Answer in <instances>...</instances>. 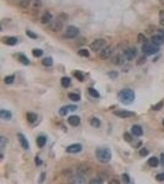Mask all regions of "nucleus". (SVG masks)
Returning <instances> with one entry per match:
<instances>
[{
	"label": "nucleus",
	"instance_id": "nucleus-1",
	"mask_svg": "<svg viewBox=\"0 0 164 184\" xmlns=\"http://www.w3.org/2000/svg\"><path fill=\"white\" fill-rule=\"evenodd\" d=\"M117 98L122 104L129 106L135 101V93L130 88H124L117 93Z\"/></svg>",
	"mask_w": 164,
	"mask_h": 184
},
{
	"label": "nucleus",
	"instance_id": "nucleus-2",
	"mask_svg": "<svg viewBox=\"0 0 164 184\" xmlns=\"http://www.w3.org/2000/svg\"><path fill=\"white\" fill-rule=\"evenodd\" d=\"M97 161L102 164H106L112 159V151L108 147H98L95 150Z\"/></svg>",
	"mask_w": 164,
	"mask_h": 184
},
{
	"label": "nucleus",
	"instance_id": "nucleus-3",
	"mask_svg": "<svg viewBox=\"0 0 164 184\" xmlns=\"http://www.w3.org/2000/svg\"><path fill=\"white\" fill-rule=\"evenodd\" d=\"M142 52L147 55H152L157 52H158L159 50V46H157L153 43L151 44L149 42H146L143 44L141 47Z\"/></svg>",
	"mask_w": 164,
	"mask_h": 184
},
{
	"label": "nucleus",
	"instance_id": "nucleus-4",
	"mask_svg": "<svg viewBox=\"0 0 164 184\" xmlns=\"http://www.w3.org/2000/svg\"><path fill=\"white\" fill-rule=\"evenodd\" d=\"M106 44V41L103 38H98L92 41L89 45V48L93 52H97L102 50Z\"/></svg>",
	"mask_w": 164,
	"mask_h": 184
},
{
	"label": "nucleus",
	"instance_id": "nucleus-5",
	"mask_svg": "<svg viewBox=\"0 0 164 184\" xmlns=\"http://www.w3.org/2000/svg\"><path fill=\"white\" fill-rule=\"evenodd\" d=\"M79 33L80 31L78 27L73 25H70L66 28L64 36L66 39H74L76 37Z\"/></svg>",
	"mask_w": 164,
	"mask_h": 184
},
{
	"label": "nucleus",
	"instance_id": "nucleus-6",
	"mask_svg": "<svg viewBox=\"0 0 164 184\" xmlns=\"http://www.w3.org/2000/svg\"><path fill=\"white\" fill-rule=\"evenodd\" d=\"M78 108V106L76 104H67L61 107L58 112L61 117H65L69 112H75Z\"/></svg>",
	"mask_w": 164,
	"mask_h": 184
},
{
	"label": "nucleus",
	"instance_id": "nucleus-7",
	"mask_svg": "<svg viewBox=\"0 0 164 184\" xmlns=\"http://www.w3.org/2000/svg\"><path fill=\"white\" fill-rule=\"evenodd\" d=\"M112 114L113 115L121 118H129L136 115L135 112L127 110H116L112 112Z\"/></svg>",
	"mask_w": 164,
	"mask_h": 184
},
{
	"label": "nucleus",
	"instance_id": "nucleus-8",
	"mask_svg": "<svg viewBox=\"0 0 164 184\" xmlns=\"http://www.w3.org/2000/svg\"><path fill=\"white\" fill-rule=\"evenodd\" d=\"M113 50L114 49L110 46L105 47L102 50H101L98 55L99 58L102 60H106L109 59L112 54Z\"/></svg>",
	"mask_w": 164,
	"mask_h": 184
},
{
	"label": "nucleus",
	"instance_id": "nucleus-9",
	"mask_svg": "<svg viewBox=\"0 0 164 184\" xmlns=\"http://www.w3.org/2000/svg\"><path fill=\"white\" fill-rule=\"evenodd\" d=\"M83 145L79 143H75L71 144L66 148V152L68 154H76L80 153L83 150Z\"/></svg>",
	"mask_w": 164,
	"mask_h": 184
},
{
	"label": "nucleus",
	"instance_id": "nucleus-10",
	"mask_svg": "<svg viewBox=\"0 0 164 184\" xmlns=\"http://www.w3.org/2000/svg\"><path fill=\"white\" fill-rule=\"evenodd\" d=\"M138 55V50L135 47L129 48L124 51V56L128 61H133Z\"/></svg>",
	"mask_w": 164,
	"mask_h": 184
},
{
	"label": "nucleus",
	"instance_id": "nucleus-11",
	"mask_svg": "<svg viewBox=\"0 0 164 184\" xmlns=\"http://www.w3.org/2000/svg\"><path fill=\"white\" fill-rule=\"evenodd\" d=\"M17 137L18 139V142L20 144L21 147L23 148V149L25 150H28L30 149V144L26 136L22 133H18L17 134Z\"/></svg>",
	"mask_w": 164,
	"mask_h": 184
},
{
	"label": "nucleus",
	"instance_id": "nucleus-12",
	"mask_svg": "<svg viewBox=\"0 0 164 184\" xmlns=\"http://www.w3.org/2000/svg\"><path fill=\"white\" fill-rule=\"evenodd\" d=\"M92 173V169L90 166L86 164H81L77 168V174L85 177L90 175Z\"/></svg>",
	"mask_w": 164,
	"mask_h": 184
},
{
	"label": "nucleus",
	"instance_id": "nucleus-13",
	"mask_svg": "<svg viewBox=\"0 0 164 184\" xmlns=\"http://www.w3.org/2000/svg\"><path fill=\"white\" fill-rule=\"evenodd\" d=\"M68 181L69 183L83 184V183H86V180L85 177L77 174L76 175H72L71 176H70V177H69Z\"/></svg>",
	"mask_w": 164,
	"mask_h": 184
},
{
	"label": "nucleus",
	"instance_id": "nucleus-14",
	"mask_svg": "<svg viewBox=\"0 0 164 184\" xmlns=\"http://www.w3.org/2000/svg\"><path fill=\"white\" fill-rule=\"evenodd\" d=\"M49 30L50 31H52V32L59 33L62 31L63 28H64V25H63L62 22L56 20L55 21L49 24Z\"/></svg>",
	"mask_w": 164,
	"mask_h": 184
},
{
	"label": "nucleus",
	"instance_id": "nucleus-15",
	"mask_svg": "<svg viewBox=\"0 0 164 184\" xmlns=\"http://www.w3.org/2000/svg\"><path fill=\"white\" fill-rule=\"evenodd\" d=\"M67 122L69 123V125L73 126V127H77V126H78L80 125L81 120L78 116L73 115L68 118Z\"/></svg>",
	"mask_w": 164,
	"mask_h": 184
},
{
	"label": "nucleus",
	"instance_id": "nucleus-16",
	"mask_svg": "<svg viewBox=\"0 0 164 184\" xmlns=\"http://www.w3.org/2000/svg\"><path fill=\"white\" fill-rule=\"evenodd\" d=\"M124 61H125L124 56L121 54H116L114 56H112L111 59V62L112 63V64L116 66L123 65Z\"/></svg>",
	"mask_w": 164,
	"mask_h": 184
},
{
	"label": "nucleus",
	"instance_id": "nucleus-17",
	"mask_svg": "<svg viewBox=\"0 0 164 184\" xmlns=\"http://www.w3.org/2000/svg\"><path fill=\"white\" fill-rule=\"evenodd\" d=\"M3 42L7 46H13L16 45L18 42V39L14 36H6L3 37Z\"/></svg>",
	"mask_w": 164,
	"mask_h": 184
},
{
	"label": "nucleus",
	"instance_id": "nucleus-18",
	"mask_svg": "<svg viewBox=\"0 0 164 184\" xmlns=\"http://www.w3.org/2000/svg\"><path fill=\"white\" fill-rule=\"evenodd\" d=\"M151 42L159 46L164 44V35H156L151 37Z\"/></svg>",
	"mask_w": 164,
	"mask_h": 184
},
{
	"label": "nucleus",
	"instance_id": "nucleus-19",
	"mask_svg": "<svg viewBox=\"0 0 164 184\" xmlns=\"http://www.w3.org/2000/svg\"><path fill=\"white\" fill-rule=\"evenodd\" d=\"M38 118V115L33 112H28L26 114V119L29 123H35Z\"/></svg>",
	"mask_w": 164,
	"mask_h": 184
},
{
	"label": "nucleus",
	"instance_id": "nucleus-20",
	"mask_svg": "<svg viewBox=\"0 0 164 184\" xmlns=\"http://www.w3.org/2000/svg\"><path fill=\"white\" fill-rule=\"evenodd\" d=\"M131 131L135 136L140 137L143 135V130L141 126L138 125H134L132 126Z\"/></svg>",
	"mask_w": 164,
	"mask_h": 184
},
{
	"label": "nucleus",
	"instance_id": "nucleus-21",
	"mask_svg": "<svg viewBox=\"0 0 164 184\" xmlns=\"http://www.w3.org/2000/svg\"><path fill=\"white\" fill-rule=\"evenodd\" d=\"M47 137L45 136L40 135L39 136H37L36 139L37 146L40 149L45 147V146L47 144Z\"/></svg>",
	"mask_w": 164,
	"mask_h": 184
},
{
	"label": "nucleus",
	"instance_id": "nucleus-22",
	"mask_svg": "<svg viewBox=\"0 0 164 184\" xmlns=\"http://www.w3.org/2000/svg\"><path fill=\"white\" fill-rule=\"evenodd\" d=\"M0 118L4 120H10L12 118V113L7 109L0 110Z\"/></svg>",
	"mask_w": 164,
	"mask_h": 184
},
{
	"label": "nucleus",
	"instance_id": "nucleus-23",
	"mask_svg": "<svg viewBox=\"0 0 164 184\" xmlns=\"http://www.w3.org/2000/svg\"><path fill=\"white\" fill-rule=\"evenodd\" d=\"M52 18H53L52 14L49 12H46L42 15L40 19L41 23L42 24H47L52 20Z\"/></svg>",
	"mask_w": 164,
	"mask_h": 184
},
{
	"label": "nucleus",
	"instance_id": "nucleus-24",
	"mask_svg": "<svg viewBox=\"0 0 164 184\" xmlns=\"http://www.w3.org/2000/svg\"><path fill=\"white\" fill-rule=\"evenodd\" d=\"M89 122L92 127L96 128V129L99 128L101 126V125H102V122H101V120L97 117H92L90 120Z\"/></svg>",
	"mask_w": 164,
	"mask_h": 184
},
{
	"label": "nucleus",
	"instance_id": "nucleus-25",
	"mask_svg": "<svg viewBox=\"0 0 164 184\" xmlns=\"http://www.w3.org/2000/svg\"><path fill=\"white\" fill-rule=\"evenodd\" d=\"M17 59H18V61L21 63L22 65H23L25 66H28L30 65V61L29 59H28V57L23 54H20L19 55H18V57H17Z\"/></svg>",
	"mask_w": 164,
	"mask_h": 184
},
{
	"label": "nucleus",
	"instance_id": "nucleus-26",
	"mask_svg": "<svg viewBox=\"0 0 164 184\" xmlns=\"http://www.w3.org/2000/svg\"><path fill=\"white\" fill-rule=\"evenodd\" d=\"M87 92L90 96L93 98H99L100 97V92L93 87H89L87 88Z\"/></svg>",
	"mask_w": 164,
	"mask_h": 184
},
{
	"label": "nucleus",
	"instance_id": "nucleus-27",
	"mask_svg": "<svg viewBox=\"0 0 164 184\" xmlns=\"http://www.w3.org/2000/svg\"><path fill=\"white\" fill-rule=\"evenodd\" d=\"M72 75L74 78L76 79L79 82H83L85 79L84 75L81 71L74 70L72 71Z\"/></svg>",
	"mask_w": 164,
	"mask_h": 184
},
{
	"label": "nucleus",
	"instance_id": "nucleus-28",
	"mask_svg": "<svg viewBox=\"0 0 164 184\" xmlns=\"http://www.w3.org/2000/svg\"><path fill=\"white\" fill-rule=\"evenodd\" d=\"M159 159L156 157H151L148 160V165L152 168H156L159 165Z\"/></svg>",
	"mask_w": 164,
	"mask_h": 184
},
{
	"label": "nucleus",
	"instance_id": "nucleus-29",
	"mask_svg": "<svg viewBox=\"0 0 164 184\" xmlns=\"http://www.w3.org/2000/svg\"><path fill=\"white\" fill-rule=\"evenodd\" d=\"M60 84L63 87L67 88L71 84V79L68 77H63L60 79Z\"/></svg>",
	"mask_w": 164,
	"mask_h": 184
},
{
	"label": "nucleus",
	"instance_id": "nucleus-30",
	"mask_svg": "<svg viewBox=\"0 0 164 184\" xmlns=\"http://www.w3.org/2000/svg\"><path fill=\"white\" fill-rule=\"evenodd\" d=\"M68 98L73 102H78L81 100V97L79 94L70 92L68 94Z\"/></svg>",
	"mask_w": 164,
	"mask_h": 184
},
{
	"label": "nucleus",
	"instance_id": "nucleus-31",
	"mask_svg": "<svg viewBox=\"0 0 164 184\" xmlns=\"http://www.w3.org/2000/svg\"><path fill=\"white\" fill-rule=\"evenodd\" d=\"M54 61L51 57H46L41 61V64L46 67H50L53 65Z\"/></svg>",
	"mask_w": 164,
	"mask_h": 184
},
{
	"label": "nucleus",
	"instance_id": "nucleus-32",
	"mask_svg": "<svg viewBox=\"0 0 164 184\" xmlns=\"http://www.w3.org/2000/svg\"><path fill=\"white\" fill-rule=\"evenodd\" d=\"M8 142L9 139H8V137L4 136H0V149H1V151H2L6 147Z\"/></svg>",
	"mask_w": 164,
	"mask_h": 184
},
{
	"label": "nucleus",
	"instance_id": "nucleus-33",
	"mask_svg": "<svg viewBox=\"0 0 164 184\" xmlns=\"http://www.w3.org/2000/svg\"><path fill=\"white\" fill-rule=\"evenodd\" d=\"M15 80V75H9L6 76L4 79V82L6 85H11L14 83Z\"/></svg>",
	"mask_w": 164,
	"mask_h": 184
},
{
	"label": "nucleus",
	"instance_id": "nucleus-34",
	"mask_svg": "<svg viewBox=\"0 0 164 184\" xmlns=\"http://www.w3.org/2000/svg\"><path fill=\"white\" fill-rule=\"evenodd\" d=\"M31 2V0H20L18 5L22 9H27Z\"/></svg>",
	"mask_w": 164,
	"mask_h": 184
},
{
	"label": "nucleus",
	"instance_id": "nucleus-35",
	"mask_svg": "<svg viewBox=\"0 0 164 184\" xmlns=\"http://www.w3.org/2000/svg\"><path fill=\"white\" fill-rule=\"evenodd\" d=\"M68 18V15L66 13H65V12H62V13H60L57 17L56 18V20L60 21L61 22H66Z\"/></svg>",
	"mask_w": 164,
	"mask_h": 184
},
{
	"label": "nucleus",
	"instance_id": "nucleus-36",
	"mask_svg": "<svg viewBox=\"0 0 164 184\" xmlns=\"http://www.w3.org/2000/svg\"><path fill=\"white\" fill-rule=\"evenodd\" d=\"M104 180L102 178H101L100 177L98 176L97 177H94V178H92L89 180L90 184H103L104 183Z\"/></svg>",
	"mask_w": 164,
	"mask_h": 184
},
{
	"label": "nucleus",
	"instance_id": "nucleus-37",
	"mask_svg": "<svg viewBox=\"0 0 164 184\" xmlns=\"http://www.w3.org/2000/svg\"><path fill=\"white\" fill-rule=\"evenodd\" d=\"M78 54L82 57H85V58H88V57H89L90 55V52L86 49H83L79 50L78 52Z\"/></svg>",
	"mask_w": 164,
	"mask_h": 184
},
{
	"label": "nucleus",
	"instance_id": "nucleus-38",
	"mask_svg": "<svg viewBox=\"0 0 164 184\" xmlns=\"http://www.w3.org/2000/svg\"><path fill=\"white\" fill-rule=\"evenodd\" d=\"M44 54L43 50L40 49H34L32 50V54L36 58H40Z\"/></svg>",
	"mask_w": 164,
	"mask_h": 184
},
{
	"label": "nucleus",
	"instance_id": "nucleus-39",
	"mask_svg": "<svg viewBox=\"0 0 164 184\" xmlns=\"http://www.w3.org/2000/svg\"><path fill=\"white\" fill-rule=\"evenodd\" d=\"M106 74L111 79H116L119 75V72L117 71H110L107 72Z\"/></svg>",
	"mask_w": 164,
	"mask_h": 184
},
{
	"label": "nucleus",
	"instance_id": "nucleus-40",
	"mask_svg": "<svg viewBox=\"0 0 164 184\" xmlns=\"http://www.w3.org/2000/svg\"><path fill=\"white\" fill-rule=\"evenodd\" d=\"M42 0H34L33 3V8L34 10L38 11L42 7Z\"/></svg>",
	"mask_w": 164,
	"mask_h": 184
},
{
	"label": "nucleus",
	"instance_id": "nucleus-41",
	"mask_svg": "<svg viewBox=\"0 0 164 184\" xmlns=\"http://www.w3.org/2000/svg\"><path fill=\"white\" fill-rule=\"evenodd\" d=\"M137 41L138 43L144 44L148 42L147 37L142 33H139L137 36Z\"/></svg>",
	"mask_w": 164,
	"mask_h": 184
},
{
	"label": "nucleus",
	"instance_id": "nucleus-42",
	"mask_svg": "<svg viewBox=\"0 0 164 184\" xmlns=\"http://www.w3.org/2000/svg\"><path fill=\"white\" fill-rule=\"evenodd\" d=\"M123 138L126 142L131 143L132 141H133V137H132L131 135L128 132L124 133V134L123 135Z\"/></svg>",
	"mask_w": 164,
	"mask_h": 184
},
{
	"label": "nucleus",
	"instance_id": "nucleus-43",
	"mask_svg": "<svg viewBox=\"0 0 164 184\" xmlns=\"http://www.w3.org/2000/svg\"><path fill=\"white\" fill-rule=\"evenodd\" d=\"M149 154V152L146 147H143L139 151V155L142 157H147Z\"/></svg>",
	"mask_w": 164,
	"mask_h": 184
},
{
	"label": "nucleus",
	"instance_id": "nucleus-44",
	"mask_svg": "<svg viewBox=\"0 0 164 184\" xmlns=\"http://www.w3.org/2000/svg\"><path fill=\"white\" fill-rule=\"evenodd\" d=\"M26 35L28 37L33 39H36L38 37V36H37V35L36 33H35L34 32H33V31H31L30 30L26 31Z\"/></svg>",
	"mask_w": 164,
	"mask_h": 184
},
{
	"label": "nucleus",
	"instance_id": "nucleus-45",
	"mask_svg": "<svg viewBox=\"0 0 164 184\" xmlns=\"http://www.w3.org/2000/svg\"><path fill=\"white\" fill-rule=\"evenodd\" d=\"M122 180L124 183H129L130 182L129 175L127 173H123L122 174Z\"/></svg>",
	"mask_w": 164,
	"mask_h": 184
},
{
	"label": "nucleus",
	"instance_id": "nucleus-46",
	"mask_svg": "<svg viewBox=\"0 0 164 184\" xmlns=\"http://www.w3.org/2000/svg\"><path fill=\"white\" fill-rule=\"evenodd\" d=\"M159 23L164 26V10H161L159 14Z\"/></svg>",
	"mask_w": 164,
	"mask_h": 184
},
{
	"label": "nucleus",
	"instance_id": "nucleus-47",
	"mask_svg": "<svg viewBox=\"0 0 164 184\" xmlns=\"http://www.w3.org/2000/svg\"><path fill=\"white\" fill-rule=\"evenodd\" d=\"M34 161H35V163L36 166H40L43 164V160L39 156H37V155L35 157Z\"/></svg>",
	"mask_w": 164,
	"mask_h": 184
},
{
	"label": "nucleus",
	"instance_id": "nucleus-48",
	"mask_svg": "<svg viewBox=\"0 0 164 184\" xmlns=\"http://www.w3.org/2000/svg\"><path fill=\"white\" fill-rule=\"evenodd\" d=\"M163 106V103L162 101H160V102L157 103L156 105H154L153 107V109L154 111H160V109H162V108Z\"/></svg>",
	"mask_w": 164,
	"mask_h": 184
},
{
	"label": "nucleus",
	"instance_id": "nucleus-49",
	"mask_svg": "<svg viewBox=\"0 0 164 184\" xmlns=\"http://www.w3.org/2000/svg\"><path fill=\"white\" fill-rule=\"evenodd\" d=\"M46 172H42L40 176L39 179H38V183H42L46 180Z\"/></svg>",
	"mask_w": 164,
	"mask_h": 184
},
{
	"label": "nucleus",
	"instance_id": "nucleus-50",
	"mask_svg": "<svg viewBox=\"0 0 164 184\" xmlns=\"http://www.w3.org/2000/svg\"><path fill=\"white\" fill-rule=\"evenodd\" d=\"M62 174L65 176L70 177V176H71L73 175V171L71 169H65L64 171H63Z\"/></svg>",
	"mask_w": 164,
	"mask_h": 184
},
{
	"label": "nucleus",
	"instance_id": "nucleus-51",
	"mask_svg": "<svg viewBox=\"0 0 164 184\" xmlns=\"http://www.w3.org/2000/svg\"><path fill=\"white\" fill-rule=\"evenodd\" d=\"M146 56H141L140 58L136 61V65H143L144 63H145V62H146Z\"/></svg>",
	"mask_w": 164,
	"mask_h": 184
},
{
	"label": "nucleus",
	"instance_id": "nucleus-52",
	"mask_svg": "<svg viewBox=\"0 0 164 184\" xmlns=\"http://www.w3.org/2000/svg\"><path fill=\"white\" fill-rule=\"evenodd\" d=\"M156 179L157 181H160V182L164 181V173H159L157 174L156 177Z\"/></svg>",
	"mask_w": 164,
	"mask_h": 184
},
{
	"label": "nucleus",
	"instance_id": "nucleus-53",
	"mask_svg": "<svg viewBox=\"0 0 164 184\" xmlns=\"http://www.w3.org/2000/svg\"><path fill=\"white\" fill-rule=\"evenodd\" d=\"M160 161L161 165L164 166V153H162L160 155Z\"/></svg>",
	"mask_w": 164,
	"mask_h": 184
},
{
	"label": "nucleus",
	"instance_id": "nucleus-54",
	"mask_svg": "<svg viewBox=\"0 0 164 184\" xmlns=\"http://www.w3.org/2000/svg\"><path fill=\"white\" fill-rule=\"evenodd\" d=\"M108 184H119L120 182L117 179H112L108 182Z\"/></svg>",
	"mask_w": 164,
	"mask_h": 184
},
{
	"label": "nucleus",
	"instance_id": "nucleus-55",
	"mask_svg": "<svg viewBox=\"0 0 164 184\" xmlns=\"http://www.w3.org/2000/svg\"><path fill=\"white\" fill-rule=\"evenodd\" d=\"M158 31L159 33H160L162 35H164V28H160L159 30H158Z\"/></svg>",
	"mask_w": 164,
	"mask_h": 184
},
{
	"label": "nucleus",
	"instance_id": "nucleus-56",
	"mask_svg": "<svg viewBox=\"0 0 164 184\" xmlns=\"http://www.w3.org/2000/svg\"><path fill=\"white\" fill-rule=\"evenodd\" d=\"M0 158H1V160H2L3 159V158H4V155H3L2 152L1 153V154H0Z\"/></svg>",
	"mask_w": 164,
	"mask_h": 184
},
{
	"label": "nucleus",
	"instance_id": "nucleus-57",
	"mask_svg": "<svg viewBox=\"0 0 164 184\" xmlns=\"http://www.w3.org/2000/svg\"><path fill=\"white\" fill-rule=\"evenodd\" d=\"M159 1L162 5H164V0H159Z\"/></svg>",
	"mask_w": 164,
	"mask_h": 184
},
{
	"label": "nucleus",
	"instance_id": "nucleus-58",
	"mask_svg": "<svg viewBox=\"0 0 164 184\" xmlns=\"http://www.w3.org/2000/svg\"><path fill=\"white\" fill-rule=\"evenodd\" d=\"M162 125H163V126H164V119L162 120Z\"/></svg>",
	"mask_w": 164,
	"mask_h": 184
},
{
	"label": "nucleus",
	"instance_id": "nucleus-59",
	"mask_svg": "<svg viewBox=\"0 0 164 184\" xmlns=\"http://www.w3.org/2000/svg\"><path fill=\"white\" fill-rule=\"evenodd\" d=\"M16 1H17V0H16ZM18 1H20V0H18Z\"/></svg>",
	"mask_w": 164,
	"mask_h": 184
}]
</instances>
